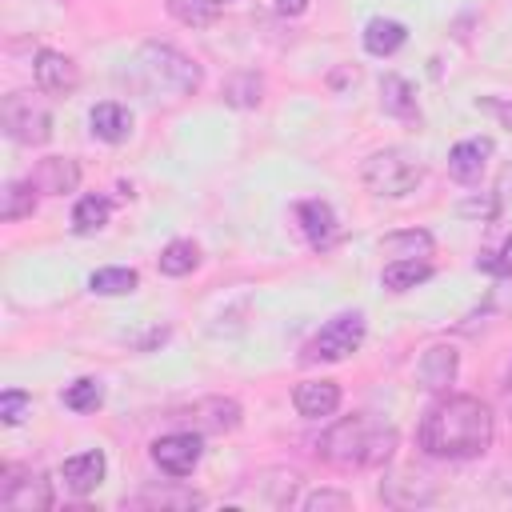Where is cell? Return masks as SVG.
I'll use <instances>...</instances> for the list:
<instances>
[{
	"instance_id": "cell-35",
	"label": "cell",
	"mask_w": 512,
	"mask_h": 512,
	"mask_svg": "<svg viewBox=\"0 0 512 512\" xmlns=\"http://www.w3.org/2000/svg\"><path fill=\"white\" fill-rule=\"evenodd\" d=\"M496 212V200H464L460 204V216H480V220H488Z\"/></svg>"
},
{
	"instance_id": "cell-12",
	"label": "cell",
	"mask_w": 512,
	"mask_h": 512,
	"mask_svg": "<svg viewBox=\"0 0 512 512\" xmlns=\"http://www.w3.org/2000/svg\"><path fill=\"white\" fill-rule=\"evenodd\" d=\"M104 472H108V460H104V452H100V448L80 452V456H68V460L60 464L64 488H68V492H76V496H88V492L104 480Z\"/></svg>"
},
{
	"instance_id": "cell-15",
	"label": "cell",
	"mask_w": 512,
	"mask_h": 512,
	"mask_svg": "<svg viewBox=\"0 0 512 512\" xmlns=\"http://www.w3.org/2000/svg\"><path fill=\"white\" fill-rule=\"evenodd\" d=\"M188 420L196 432H232L240 424V404L224 400V396H208L188 408Z\"/></svg>"
},
{
	"instance_id": "cell-30",
	"label": "cell",
	"mask_w": 512,
	"mask_h": 512,
	"mask_svg": "<svg viewBox=\"0 0 512 512\" xmlns=\"http://www.w3.org/2000/svg\"><path fill=\"white\" fill-rule=\"evenodd\" d=\"M100 404H104V384L92 380V376L64 388V408H72V412H96Z\"/></svg>"
},
{
	"instance_id": "cell-31",
	"label": "cell",
	"mask_w": 512,
	"mask_h": 512,
	"mask_svg": "<svg viewBox=\"0 0 512 512\" xmlns=\"http://www.w3.org/2000/svg\"><path fill=\"white\" fill-rule=\"evenodd\" d=\"M300 508H304V512H348V508H352V496L340 492V488H320V492L304 496Z\"/></svg>"
},
{
	"instance_id": "cell-9",
	"label": "cell",
	"mask_w": 512,
	"mask_h": 512,
	"mask_svg": "<svg viewBox=\"0 0 512 512\" xmlns=\"http://www.w3.org/2000/svg\"><path fill=\"white\" fill-rule=\"evenodd\" d=\"M32 76H36V88L48 92V96H68L80 88V68L72 56L64 52H52V48H40L36 60H32Z\"/></svg>"
},
{
	"instance_id": "cell-1",
	"label": "cell",
	"mask_w": 512,
	"mask_h": 512,
	"mask_svg": "<svg viewBox=\"0 0 512 512\" xmlns=\"http://www.w3.org/2000/svg\"><path fill=\"white\" fill-rule=\"evenodd\" d=\"M492 436H496L492 408L468 392L436 400L416 428L420 448L436 460H476L492 448Z\"/></svg>"
},
{
	"instance_id": "cell-17",
	"label": "cell",
	"mask_w": 512,
	"mask_h": 512,
	"mask_svg": "<svg viewBox=\"0 0 512 512\" xmlns=\"http://www.w3.org/2000/svg\"><path fill=\"white\" fill-rule=\"evenodd\" d=\"M88 124H92V136L104 140V144H120V140H128V132H132L128 108H120V104H112V100L96 104L92 116H88Z\"/></svg>"
},
{
	"instance_id": "cell-28",
	"label": "cell",
	"mask_w": 512,
	"mask_h": 512,
	"mask_svg": "<svg viewBox=\"0 0 512 512\" xmlns=\"http://www.w3.org/2000/svg\"><path fill=\"white\" fill-rule=\"evenodd\" d=\"M196 264H200V248L192 240H172L160 252V272L164 276H188Z\"/></svg>"
},
{
	"instance_id": "cell-14",
	"label": "cell",
	"mask_w": 512,
	"mask_h": 512,
	"mask_svg": "<svg viewBox=\"0 0 512 512\" xmlns=\"http://www.w3.org/2000/svg\"><path fill=\"white\" fill-rule=\"evenodd\" d=\"M456 372H460V356H456V348H452V344H432V348L420 356V364H416L420 384H424V388H432V392L448 388V384L456 380Z\"/></svg>"
},
{
	"instance_id": "cell-10",
	"label": "cell",
	"mask_w": 512,
	"mask_h": 512,
	"mask_svg": "<svg viewBox=\"0 0 512 512\" xmlns=\"http://www.w3.org/2000/svg\"><path fill=\"white\" fill-rule=\"evenodd\" d=\"M292 404L304 420H324L340 408V384L336 380H304V384H296Z\"/></svg>"
},
{
	"instance_id": "cell-6",
	"label": "cell",
	"mask_w": 512,
	"mask_h": 512,
	"mask_svg": "<svg viewBox=\"0 0 512 512\" xmlns=\"http://www.w3.org/2000/svg\"><path fill=\"white\" fill-rule=\"evenodd\" d=\"M0 120H4V132L16 144H48V136H52V112L36 96H28V92L4 96Z\"/></svg>"
},
{
	"instance_id": "cell-8",
	"label": "cell",
	"mask_w": 512,
	"mask_h": 512,
	"mask_svg": "<svg viewBox=\"0 0 512 512\" xmlns=\"http://www.w3.org/2000/svg\"><path fill=\"white\" fill-rule=\"evenodd\" d=\"M200 432H168L160 440H152V464L164 472V476H188L196 464H200Z\"/></svg>"
},
{
	"instance_id": "cell-19",
	"label": "cell",
	"mask_w": 512,
	"mask_h": 512,
	"mask_svg": "<svg viewBox=\"0 0 512 512\" xmlns=\"http://www.w3.org/2000/svg\"><path fill=\"white\" fill-rule=\"evenodd\" d=\"M380 104H384V112H392V116H400V120H416V116H420L416 96H412V84H408L404 76H396V72H388V76L380 80Z\"/></svg>"
},
{
	"instance_id": "cell-18",
	"label": "cell",
	"mask_w": 512,
	"mask_h": 512,
	"mask_svg": "<svg viewBox=\"0 0 512 512\" xmlns=\"http://www.w3.org/2000/svg\"><path fill=\"white\" fill-rule=\"evenodd\" d=\"M380 496H384L388 504H400V508L432 504V500H436V484L424 480V476H396V480H384V484H380Z\"/></svg>"
},
{
	"instance_id": "cell-29",
	"label": "cell",
	"mask_w": 512,
	"mask_h": 512,
	"mask_svg": "<svg viewBox=\"0 0 512 512\" xmlns=\"http://www.w3.org/2000/svg\"><path fill=\"white\" fill-rule=\"evenodd\" d=\"M168 12L184 24V28H208L220 16L216 0H168Z\"/></svg>"
},
{
	"instance_id": "cell-27",
	"label": "cell",
	"mask_w": 512,
	"mask_h": 512,
	"mask_svg": "<svg viewBox=\"0 0 512 512\" xmlns=\"http://www.w3.org/2000/svg\"><path fill=\"white\" fill-rule=\"evenodd\" d=\"M36 184L32 180H12L8 188H4V204H0V216L4 220H24V216H32L36 212Z\"/></svg>"
},
{
	"instance_id": "cell-22",
	"label": "cell",
	"mask_w": 512,
	"mask_h": 512,
	"mask_svg": "<svg viewBox=\"0 0 512 512\" xmlns=\"http://www.w3.org/2000/svg\"><path fill=\"white\" fill-rule=\"evenodd\" d=\"M380 252H388L392 260H424L432 252V236L420 232V228H408V232H392L380 240Z\"/></svg>"
},
{
	"instance_id": "cell-3",
	"label": "cell",
	"mask_w": 512,
	"mask_h": 512,
	"mask_svg": "<svg viewBox=\"0 0 512 512\" xmlns=\"http://www.w3.org/2000/svg\"><path fill=\"white\" fill-rule=\"evenodd\" d=\"M360 176H364V188L368 192L400 200V196L416 192V184L424 180V164L412 152H404V148H384V152H372L364 160V172Z\"/></svg>"
},
{
	"instance_id": "cell-32",
	"label": "cell",
	"mask_w": 512,
	"mask_h": 512,
	"mask_svg": "<svg viewBox=\"0 0 512 512\" xmlns=\"http://www.w3.org/2000/svg\"><path fill=\"white\" fill-rule=\"evenodd\" d=\"M28 412H32V396H28L24 388L0 392V420H4V424H20Z\"/></svg>"
},
{
	"instance_id": "cell-13",
	"label": "cell",
	"mask_w": 512,
	"mask_h": 512,
	"mask_svg": "<svg viewBox=\"0 0 512 512\" xmlns=\"http://www.w3.org/2000/svg\"><path fill=\"white\" fill-rule=\"evenodd\" d=\"M40 192H48V196H64V192H76V184H80V164L72 160V156H48V160H40L36 168H32V176H28Z\"/></svg>"
},
{
	"instance_id": "cell-25",
	"label": "cell",
	"mask_w": 512,
	"mask_h": 512,
	"mask_svg": "<svg viewBox=\"0 0 512 512\" xmlns=\"http://www.w3.org/2000/svg\"><path fill=\"white\" fill-rule=\"evenodd\" d=\"M108 216H112V200H104V196H80L76 208H72V228L80 236H88V232H100L108 224Z\"/></svg>"
},
{
	"instance_id": "cell-33",
	"label": "cell",
	"mask_w": 512,
	"mask_h": 512,
	"mask_svg": "<svg viewBox=\"0 0 512 512\" xmlns=\"http://www.w3.org/2000/svg\"><path fill=\"white\" fill-rule=\"evenodd\" d=\"M476 268L480 272H492V276H512V236L496 252H480L476 256Z\"/></svg>"
},
{
	"instance_id": "cell-23",
	"label": "cell",
	"mask_w": 512,
	"mask_h": 512,
	"mask_svg": "<svg viewBox=\"0 0 512 512\" xmlns=\"http://www.w3.org/2000/svg\"><path fill=\"white\" fill-rule=\"evenodd\" d=\"M428 276H432V264H428V260H392V264H384V272H380V280H384L388 292H408V288L424 284Z\"/></svg>"
},
{
	"instance_id": "cell-36",
	"label": "cell",
	"mask_w": 512,
	"mask_h": 512,
	"mask_svg": "<svg viewBox=\"0 0 512 512\" xmlns=\"http://www.w3.org/2000/svg\"><path fill=\"white\" fill-rule=\"evenodd\" d=\"M308 8V0H276V12L280 16H300Z\"/></svg>"
},
{
	"instance_id": "cell-34",
	"label": "cell",
	"mask_w": 512,
	"mask_h": 512,
	"mask_svg": "<svg viewBox=\"0 0 512 512\" xmlns=\"http://www.w3.org/2000/svg\"><path fill=\"white\" fill-rule=\"evenodd\" d=\"M476 108H480V112H492L504 128H512V100H508V96H480Z\"/></svg>"
},
{
	"instance_id": "cell-26",
	"label": "cell",
	"mask_w": 512,
	"mask_h": 512,
	"mask_svg": "<svg viewBox=\"0 0 512 512\" xmlns=\"http://www.w3.org/2000/svg\"><path fill=\"white\" fill-rule=\"evenodd\" d=\"M136 284H140L136 268H96L88 276V288L96 296H128V292H136Z\"/></svg>"
},
{
	"instance_id": "cell-37",
	"label": "cell",
	"mask_w": 512,
	"mask_h": 512,
	"mask_svg": "<svg viewBox=\"0 0 512 512\" xmlns=\"http://www.w3.org/2000/svg\"><path fill=\"white\" fill-rule=\"evenodd\" d=\"M216 4H228V0H216Z\"/></svg>"
},
{
	"instance_id": "cell-7",
	"label": "cell",
	"mask_w": 512,
	"mask_h": 512,
	"mask_svg": "<svg viewBox=\"0 0 512 512\" xmlns=\"http://www.w3.org/2000/svg\"><path fill=\"white\" fill-rule=\"evenodd\" d=\"M0 504L8 512H48L52 508V480L44 472H4L0 484Z\"/></svg>"
},
{
	"instance_id": "cell-24",
	"label": "cell",
	"mask_w": 512,
	"mask_h": 512,
	"mask_svg": "<svg viewBox=\"0 0 512 512\" xmlns=\"http://www.w3.org/2000/svg\"><path fill=\"white\" fill-rule=\"evenodd\" d=\"M264 100V80H260V72H236V76H228V84H224V104H232V108H256Z\"/></svg>"
},
{
	"instance_id": "cell-2",
	"label": "cell",
	"mask_w": 512,
	"mask_h": 512,
	"mask_svg": "<svg viewBox=\"0 0 512 512\" xmlns=\"http://www.w3.org/2000/svg\"><path fill=\"white\" fill-rule=\"evenodd\" d=\"M392 448H396V432L372 420L368 412L344 416L320 436V456L336 468H376L392 456Z\"/></svg>"
},
{
	"instance_id": "cell-11",
	"label": "cell",
	"mask_w": 512,
	"mask_h": 512,
	"mask_svg": "<svg viewBox=\"0 0 512 512\" xmlns=\"http://www.w3.org/2000/svg\"><path fill=\"white\" fill-rule=\"evenodd\" d=\"M492 148H496V144H492L488 136H472V140L452 144V152H448V172H452V180H460V184L480 180V172H484Z\"/></svg>"
},
{
	"instance_id": "cell-20",
	"label": "cell",
	"mask_w": 512,
	"mask_h": 512,
	"mask_svg": "<svg viewBox=\"0 0 512 512\" xmlns=\"http://www.w3.org/2000/svg\"><path fill=\"white\" fill-rule=\"evenodd\" d=\"M204 496L192 488H144L140 496H132V508H172V512H188L200 508Z\"/></svg>"
},
{
	"instance_id": "cell-21",
	"label": "cell",
	"mask_w": 512,
	"mask_h": 512,
	"mask_svg": "<svg viewBox=\"0 0 512 512\" xmlns=\"http://www.w3.org/2000/svg\"><path fill=\"white\" fill-rule=\"evenodd\" d=\"M404 40H408V28H404L400 20L376 16V20H368V28H364V48H368L372 56H392Z\"/></svg>"
},
{
	"instance_id": "cell-5",
	"label": "cell",
	"mask_w": 512,
	"mask_h": 512,
	"mask_svg": "<svg viewBox=\"0 0 512 512\" xmlns=\"http://www.w3.org/2000/svg\"><path fill=\"white\" fill-rule=\"evenodd\" d=\"M364 332H368V324H364V312H340V316H332L308 344H304V364H336V360H344V356H352L360 344H364Z\"/></svg>"
},
{
	"instance_id": "cell-4",
	"label": "cell",
	"mask_w": 512,
	"mask_h": 512,
	"mask_svg": "<svg viewBox=\"0 0 512 512\" xmlns=\"http://www.w3.org/2000/svg\"><path fill=\"white\" fill-rule=\"evenodd\" d=\"M140 64H144V72H148L160 88L180 92V96H192V92H200V84H204L200 64H196L188 52H180L176 44H164V40H148V44L140 48Z\"/></svg>"
},
{
	"instance_id": "cell-16",
	"label": "cell",
	"mask_w": 512,
	"mask_h": 512,
	"mask_svg": "<svg viewBox=\"0 0 512 512\" xmlns=\"http://www.w3.org/2000/svg\"><path fill=\"white\" fill-rule=\"evenodd\" d=\"M296 224L304 232V240L312 248H328L332 236H336V212L324 204V200H304L296 204Z\"/></svg>"
}]
</instances>
